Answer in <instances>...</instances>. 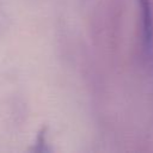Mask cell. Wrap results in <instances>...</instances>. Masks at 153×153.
<instances>
[{"label":"cell","instance_id":"cell-1","mask_svg":"<svg viewBox=\"0 0 153 153\" xmlns=\"http://www.w3.org/2000/svg\"><path fill=\"white\" fill-rule=\"evenodd\" d=\"M142 10V23H143V47L147 54L151 53L153 47V19L149 0H140Z\"/></svg>","mask_w":153,"mask_h":153}]
</instances>
